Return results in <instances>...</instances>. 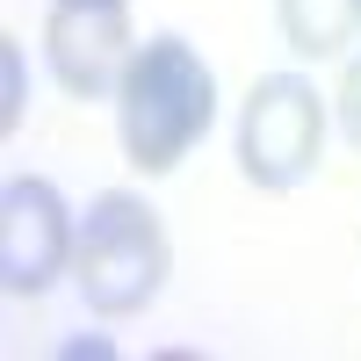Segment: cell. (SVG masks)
Segmentation results:
<instances>
[{
    "mask_svg": "<svg viewBox=\"0 0 361 361\" xmlns=\"http://www.w3.org/2000/svg\"><path fill=\"white\" fill-rule=\"evenodd\" d=\"M325 130H333V109L304 73H260L238 109V173L267 195L304 188L325 166Z\"/></svg>",
    "mask_w": 361,
    "mask_h": 361,
    "instance_id": "3957f363",
    "label": "cell"
},
{
    "mask_svg": "<svg viewBox=\"0 0 361 361\" xmlns=\"http://www.w3.org/2000/svg\"><path fill=\"white\" fill-rule=\"evenodd\" d=\"M333 116H340L347 145L361 152V58H347V73H340V94H333Z\"/></svg>",
    "mask_w": 361,
    "mask_h": 361,
    "instance_id": "52a82bcc",
    "label": "cell"
},
{
    "mask_svg": "<svg viewBox=\"0 0 361 361\" xmlns=\"http://www.w3.org/2000/svg\"><path fill=\"white\" fill-rule=\"evenodd\" d=\"M80 253V217L44 173H15L0 188V289L8 296H44L58 275H73Z\"/></svg>",
    "mask_w": 361,
    "mask_h": 361,
    "instance_id": "277c9868",
    "label": "cell"
},
{
    "mask_svg": "<svg viewBox=\"0 0 361 361\" xmlns=\"http://www.w3.org/2000/svg\"><path fill=\"white\" fill-rule=\"evenodd\" d=\"M275 22L296 58H347L361 29V0H275Z\"/></svg>",
    "mask_w": 361,
    "mask_h": 361,
    "instance_id": "8992f818",
    "label": "cell"
},
{
    "mask_svg": "<svg viewBox=\"0 0 361 361\" xmlns=\"http://www.w3.org/2000/svg\"><path fill=\"white\" fill-rule=\"evenodd\" d=\"M130 51H137V37H130L123 0H51L44 58H51V80L73 102H116V87L130 73Z\"/></svg>",
    "mask_w": 361,
    "mask_h": 361,
    "instance_id": "5b68a950",
    "label": "cell"
},
{
    "mask_svg": "<svg viewBox=\"0 0 361 361\" xmlns=\"http://www.w3.org/2000/svg\"><path fill=\"white\" fill-rule=\"evenodd\" d=\"M173 275V238L159 224V209L130 195V188H109L87 202L80 217V253H73V282L87 296L94 318H137L159 304V289Z\"/></svg>",
    "mask_w": 361,
    "mask_h": 361,
    "instance_id": "7a4b0ae2",
    "label": "cell"
},
{
    "mask_svg": "<svg viewBox=\"0 0 361 361\" xmlns=\"http://www.w3.org/2000/svg\"><path fill=\"white\" fill-rule=\"evenodd\" d=\"M217 123V73L188 37H145L130 51V73L116 87V137H123V159L159 180L195 152Z\"/></svg>",
    "mask_w": 361,
    "mask_h": 361,
    "instance_id": "6da1fadb",
    "label": "cell"
},
{
    "mask_svg": "<svg viewBox=\"0 0 361 361\" xmlns=\"http://www.w3.org/2000/svg\"><path fill=\"white\" fill-rule=\"evenodd\" d=\"M0 73H8V102H0V130H22V44L0 37Z\"/></svg>",
    "mask_w": 361,
    "mask_h": 361,
    "instance_id": "ba28073f",
    "label": "cell"
}]
</instances>
